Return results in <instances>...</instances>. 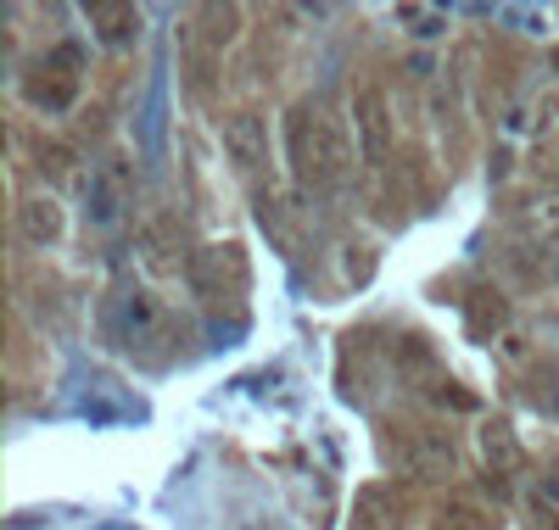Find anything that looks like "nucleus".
I'll use <instances>...</instances> for the list:
<instances>
[{"label": "nucleus", "mask_w": 559, "mask_h": 530, "mask_svg": "<svg viewBox=\"0 0 559 530\" xmlns=\"http://www.w3.org/2000/svg\"><path fill=\"white\" fill-rule=\"evenodd\" d=\"M526 168L537 184L559 190V95H543L532 112V140H526Z\"/></svg>", "instance_id": "nucleus-4"}, {"label": "nucleus", "mask_w": 559, "mask_h": 530, "mask_svg": "<svg viewBox=\"0 0 559 530\" xmlns=\"http://www.w3.org/2000/svg\"><path fill=\"white\" fill-rule=\"evenodd\" d=\"M197 297H224V291H247V252L241 246H202L185 263Z\"/></svg>", "instance_id": "nucleus-3"}, {"label": "nucleus", "mask_w": 559, "mask_h": 530, "mask_svg": "<svg viewBox=\"0 0 559 530\" xmlns=\"http://www.w3.org/2000/svg\"><path fill=\"white\" fill-rule=\"evenodd\" d=\"M403 463L414 480H453L459 474V447L453 436H442V430H414V436L403 442Z\"/></svg>", "instance_id": "nucleus-6"}, {"label": "nucleus", "mask_w": 559, "mask_h": 530, "mask_svg": "<svg viewBox=\"0 0 559 530\" xmlns=\"http://www.w3.org/2000/svg\"><path fill=\"white\" fill-rule=\"evenodd\" d=\"M554 530H559V519H554Z\"/></svg>", "instance_id": "nucleus-18"}, {"label": "nucleus", "mask_w": 559, "mask_h": 530, "mask_svg": "<svg viewBox=\"0 0 559 530\" xmlns=\"http://www.w3.org/2000/svg\"><path fill=\"white\" fill-rule=\"evenodd\" d=\"M185 246V234H179V224L174 218H157V224H146V234H140V257H146V268H157V274H174L179 268V252ZM191 263V257H185Z\"/></svg>", "instance_id": "nucleus-9"}, {"label": "nucleus", "mask_w": 559, "mask_h": 530, "mask_svg": "<svg viewBox=\"0 0 559 530\" xmlns=\"http://www.w3.org/2000/svg\"><path fill=\"white\" fill-rule=\"evenodd\" d=\"M358 530H397V519H392V497H386L381 486L358 492Z\"/></svg>", "instance_id": "nucleus-15"}, {"label": "nucleus", "mask_w": 559, "mask_h": 530, "mask_svg": "<svg viewBox=\"0 0 559 530\" xmlns=\"http://www.w3.org/2000/svg\"><path fill=\"white\" fill-rule=\"evenodd\" d=\"M17 234L28 240V246H51V240H62V207H57V196H28L17 207Z\"/></svg>", "instance_id": "nucleus-8"}, {"label": "nucleus", "mask_w": 559, "mask_h": 530, "mask_svg": "<svg viewBox=\"0 0 559 530\" xmlns=\"http://www.w3.org/2000/svg\"><path fill=\"white\" fill-rule=\"evenodd\" d=\"M157 308L152 297H140V291H118L107 302V329H112V341L118 347H140V341H157Z\"/></svg>", "instance_id": "nucleus-7"}, {"label": "nucleus", "mask_w": 559, "mask_h": 530, "mask_svg": "<svg viewBox=\"0 0 559 530\" xmlns=\"http://www.w3.org/2000/svg\"><path fill=\"white\" fill-rule=\"evenodd\" d=\"M286 146H292V173L302 184V196H324V190L347 184L353 173V146L342 140V129L324 118L313 101H302L286 118Z\"/></svg>", "instance_id": "nucleus-1"}, {"label": "nucleus", "mask_w": 559, "mask_h": 530, "mask_svg": "<svg viewBox=\"0 0 559 530\" xmlns=\"http://www.w3.org/2000/svg\"><path fill=\"white\" fill-rule=\"evenodd\" d=\"M515 229L526 240H554L559 234V196H526L515 207Z\"/></svg>", "instance_id": "nucleus-12"}, {"label": "nucleus", "mask_w": 559, "mask_h": 530, "mask_svg": "<svg viewBox=\"0 0 559 530\" xmlns=\"http://www.w3.org/2000/svg\"><path fill=\"white\" fill-rule=\"evenodd\" d=\"M437 519H448V525H459V530H498V525H503V519H498L492 508H481L476 497H453Z\"/></svg>", "instance_id": "nucleus-14"}, {"label": "nucleus", "mask_w": 559, "mask_h": 530, "mask_svg": "<svg viewBox=\"0 0 559 530\" xmlns=\"http://www.w3.org/2000/svg\"><path fill=\"white\" fill-rule=\"evenodd\" d=\"M39 168H51V173L62 179V173L73 168V152H62V146H51V152H39Z\"/></svg>", "instance_id": "nucleus-16"}, {"label": "nucleus", "mask_w": 559, "mask_h": 530, "mask_svg": "<svg viewBox=\"0 0 559 530\" xmlns=\"http://www.w3.org/2000/svg\"><path fill=\"white\" fill-rule=\"evenodd\" d=\"M224 157L229 168H236L241 179H258L263 162H269V129L258 112H236V118H224Z\"/></svg>", "instance_id": "nucleus-5"}, {"label": "nucleus", "mask_w": 559, "mask_h": 530, "mask_svg": "<svg viewBox=\"0 0 559 530\" xmlns=\"http://www.w3.org/2000/svg\"><path fill=\"white\" fill-rule=\"evenodd\" d=\"M84 17H90V28H96V39H107V45H123L140 28V12L123 7V0H90Z\"/></svg>", "instance_id": "nucleus-11"}, {"label": "nucleus", "mask_w": 559, "mask_h": 530, "mask_svg": "<svg viewBox=\"0 0 559 530\" xmlns=\"http://www.w3.org/2000/svg\"><path fill=\"white\" fill-rule=\"evenodd\" d=\"M481 458H487V474H498V486L509 474H521V442H515V430H509L503 419L481 424Z\"/></svg>", "instance_id": "nucleus-10"}, {"label": "nucleus", "mask_w": 559, "mask_h": 530, "mask_svg": "<svg viewBox=\"0 0 559 530\" xmlns=\"http://www.w3.org/2000/svg\"><path fill=\"white\" fill-rule=\"evenodd\" d=\"M353 134H358V162L364 168H386L397 152V118H392V95L381 84H364L353 95Z\"/></svg>", "instance_id": "nucleus-2"}, {"label": "nucleus", "mask_w": 559, "mask_h": 530, "mask_svg": "<svg viewBox=\"0 0 559 530\" xmlns=\"http://www.w3.org/2000/svg\"><path fill=\"white\" fill-rule=\"evenodd\" d=\"M431 530H459V525H448V519H437V525H431Z\"/></svg>", "instance_id": "nucleus-17"}, {"label": "nucleus", "mask_w": 559, "mask_h": 530, "mask_svg": "<svg viewBox=\"0 0 559 530\" xmlns=\"http://www.w3.org/2000/svg\"><path fill=\"white\" fill-rule=\"evenodd\" d=\"M464 318H471V335L492 341V335L503 329V318H509V308H503V297H498V291H476V297H471V308H464Z\"/></svg>", "instance_id": "nucleus-13"}]
</instances>
